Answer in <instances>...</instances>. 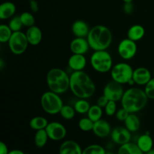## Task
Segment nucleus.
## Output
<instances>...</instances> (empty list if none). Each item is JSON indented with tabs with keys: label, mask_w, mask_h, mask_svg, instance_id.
I'll return each instance as SVG.
<instances>
[{
	"label": "nucleus",
	"mask_w": 154,
	"mask_h": 154,
	"mask_svg": "<svg viewBox=\"0 0 154 154\" xmlns=\"http://www.w3.org/2000/svg\"><path fill=\"white\" fill-rule=\"evenodd\" d=\"M69 90L78 99H88L94 95L96 85L88 74L84 71H78L70 75Z\"/></svg>",
	"instance_id": "nucleus-1"
},
{
	"label": "nucleus",
	"mask_w": 154,
	"mask_h": 154,
	"mask_svg": "<svg viewBox=\"0 0 154 154\" xmlns=\"http://www.w3.org/2000/svg\"><path fill=\"white\" fill-rule=\"evenodd\" d=\"M148 99L144 90L138 87H131L124 92L120 102L122 108L130 114H135L145 108Z\"/></svg>",
	"instance_id": "nucleus-2"
},
{
	"label": "nucleus",
	"mask_w": 154,
	"mask_h": 154,
	"mask_svg": "<svg viewBox=\"0 0 154 154\" xmlns=\"http://www.w3.org/2000/svg\"><path fill=\"white\" fill-rule=\"evenodd\" d=\"M87 41L93 51H105L112 43V33L110 29L103 25H96L90 29Z\"/></svg>",
	"instance_id": "nucleus-3"
},
{
	"label": "nucleus",
	"mask_w": 154,
	"mask_h": 154,
	"mask_svg": "<svg viewBox=\"0 0 154 154\" xmlns=\"http://www.w3.org/2000/svg\"><path fill=\"white\" fill-rule=\"evenodd\" d=\"M46 82L51 91L59 95L63 94L70 87V75L60 68H53L47 73Z\"/></svg>",
	"instance_id": "nucleus-4"
},
{
	"label": "nucleus",
	"mask_w": 154,
	"mask_h": 154,
	"mask_svg": "<svg viewBox=\"0 0 154 154\" xmlns=\"http://www.w3.org/2000/svg\"><path fill=\"white\" fill-rule=\"evenodd\" d=\"M92 68L99 73L105 74L111 72L113 67V59L110 53L105 51H96L90 57Z\"/></svg>",
	"instance_id": "nucleus-5"
},
{
	"label": "nucleus",
	"mask_w": 154,
	"mask_h": 154,
	"mask_svg": "<svg viewBox=\"0 0 154 154\" xmlns=\"http://www.w3.org/2000/svg\"><path fill=\"white\" fill-rule=\"evenodd\" d=\"M63 105V99L60 95L51 90L44 93L41 97V106L42 109L51 115L60 114Z\"/></svg>",
	"instance_id": "nucleus-6"
},
{
	"label": "nucleus",
	"mask_w": 154,
	"mask_h": 154,
	"mask_svg": "<svg viewBox=\"0 0 154 154\" xmlns=\"http://www.w3.org/2000/svg\"><path fill=\"white\" fill-rule=\"evenodd\" d=\"M134 69L126 63H119L113 66L111 70V77L113 81L120 84H129L132 80Z\"/></svg>",
	"instance_id": "nucleus-7"
},
{
	"label": "nucleus",
	"mask_w": 154,
	"mask_h": 154,
	"mask_svg": "<svg viewBox=\"0 0 154 154\" xmlns=\"http://www.w3.org/2000/svg\"><path fill=\"white\" fill-rule=\"evenodd\" d=\"M8 45L12 54L19 56L26 52L29 44L27 40L26 33L19 31L13 32L10 40L8 42Z\"/></svg>",
	"instance_id": "nucleus-8"
},
{
	"label": "nucleus",
	"mask_w": 154,
	"mask_h": 154,
	"mask_svg": "<svg viewBox=\"0 0 154 154\" xmlns=\"http://www.w3.org/2000/svg\"><path fill=\"white\" fill-rule=\"evenodd\" d=\"M138 51L136 42L129 38H124L119 43L117 53L124 60H130L136 55Z\"/></svg>",
	"instance_id": "nucleus-9"
},
{
	"label": "nucleus",
	"mask_w": 154,
	"mask_h": 154,
	"mask_svg": "<svg viewBox=\"0 0 154 154\" xmlns=\"http://www.w3.org/2000/svg\"><path fill=\"white\" fill-rule=\"evenodd\" d=\"M123 84H120L111 80L105 84L103 89V95L106 96L110 101L117 102L121 100L124 93Z\"/></svg>",
	"instance_id": "nucleus-10"
},
{
	"label": "nucleus",
	"mask_w": 154,
	"mask_h": 154,
	"mask_svg": "<svg viewBox=\"0 0 154 154\" xmlns=\"http://www.w3.org/2000/svg\"><path fill=\"white\" fill-rule=\"evenodd\" d=\"M49 139L54 141H59L64 139L67 135V129L63 123L60 122L53 121L48 124L46 129Z\"/></svg>",
	"instance_id": "nucleus-11"
},
{
	"label": "nucleus",
	"mask_w": 154,
	"mask_h": 154,
	"mask_svg": "<svg viewBox=\"0 0 154 154\" xmlns=\"http://www.w3.org/2000/svg\"><path fill=\"white\" fill-rule=\"evenodd\" d=\"M110 136L113 143L121 146L130 142L132 139V132L128 130L125 126H117L112 129Z\"/></svg>",
	"instance_id": "nucleus-12"
},
{
	"label": "nucleus",
	"mask_w": 154,
	"mask_h": 154,
	"mask_svg": "<svg viewBox=\"0 0 154 154\" xmlns=\"http://www.w3.org/2000/svg\"><path fill=\"white\" fill-rule=\"evenodd\" d=\"M69 48H70V51H72V54L84 55L88 52L90 47L87 38L75 37L71 42Z\"/></svg>",
	"instance_id": "nucleus-13"
},
{
	"label": "nucleus",
	"mask_w": 154,
	"mask_h": 154,
	"mask_svg": "<svg viewBox=\"0 0 154 154\" xmlns=\"http://www.w3.org/2000/svg\"><path fill=\"white\" fill-rule=\"evenodd\" d=\"M151 73L147 68L138 67L134 69L132 80L136 85L145 86L151 80Z\"/></svg>",
	"instance_id": "nucleus-14"
},
{
	"label": "nucleus",
	"mask_w": 154,
	"mask_h": 154,
	"mask_svg": "<svg viewBox=\"0 0 154 154\" xmlns=\"http://www.w3.org/2000/svg\"><path fill=\"white\" fill-rule=\"evenodd\" d=\"M111 131H112V129H111V125L107 120L101 119L94 123L93 132L98 138H107L108 135H111Z\"/></svg>",
	"instance_id": "nucleus-15"
},
{
	"label": "nucleus",
	"mask_w": 154,
	"mask_h": 154,
	"mask_svg": "<svg viewBox=\"0 0 154 154\" xmlns=\"http://www.w3.org/2000/svg\"><path fill=\"white\" fill-rule=\"evenodd\" d=\"M87 59L83 54H72L68 60V66L73 72L83 71L87 66Z\"/></svg>",
	"instance_id": "nucleus-16"
},
{
	"label": "nucleus",
	"mask_w": 154,
	"mask_h": 154,
	"mask_svg": "<svg viewBox=\"0 0 154 154\" xmlns=\"http://www.w3.org/2000/svg\"><path fill=\"white\" fill-rule=\"evenodd\" d=\"M83 149L81 145L73 140L63 141L59 149V154H82Z\"/></svg>",
	"instance_id": "nucleus-17"
},
{
	"label": "nucleus",
	"mask_w": 154,
	"mask_h": 154,
	"mask_svg": "<svg viewBox=\"0 0 154 154\" xmlns=\"http://www.w3.org/2000/svg\"><path fill=\"white\" fill-rule=\"evenodd\" d=\"M26 35L29 44L32 46L38 45L42 42V38H43L42 31L41 29L35 25L27 29L26 32Z\"/></svg>",
	"instance_id": "nucleus-18"
},
{
	"label": "nucleus",
	"mask_w": 154,
	"mask_h": 154,
	"mask_svg": "<svg viewBox=\"0 0 154 154\" xmlns=\"http://www.w3.org/2000/svg\"><path fill=\"white\" fill-rule=\"evenodd\" d=\"M90 31L89 25L82 20H77L72 25V32L75 37L87 38Z\"/></svg>",
	"instance_id": "nucleus-19"
},
{
	"label": "nucleus",
	"mask_w": 154,
	"mask_h": 154,
	"mask_svg": "<svg viewBox=\"0 0 154 154\" xmlns=\"http://www.w3.org/2000/svg\"><path fill=\"white\" fill-rule=\"evenodd\" d=\"M16 5L12 2H4L0 5V19L2 20L11 19L14 16Z\"/></svg>",
	"instance_id": "nucleus-20"
},
{
	"label": "nucleus",
	"mask_w": 154,
	"mask_h": 154,
	"mask_svg": "<svg viewBox=\"0 0 154 154\" xmlns=\"http://www.w3.org/2000/svg\"><path fill=\"white\" fill-rule=\"evenodd\" d=\"M137 145L140 148V150L144 153H147L149 150L153 149V140L148 132L141 135L138 138L136 141Z\"/></svg>",
	"instance_id": "nucleus-21"
},
{
	"label": "nucleus",
	"mask_w": 154,
	"mask_h": 154,
	"mask_svg": "<svg viewBox=\"0 0 154 154\" xmlns=\"http://www.w3.org/2000/svg\"><path fill=\"white\" fill-rule=\"evenodd\" d=\"M145 35V29L143 26L135 24L129 29L127 32V38L137 42L141 40Z\"/></svg>",
	"instance_id": "nucleus-22"
},
{
	"label": "nucleus",
	"mask_w": 154,
	"mask_h": 154,
	"mask_svg": "<svg viewBox=\"0 0 154 154\" xmlns=\"http://www.w3.org/2000/svg\"><path fill=\"white\" fill-rule=\"evenodd\" d=\"M124 125L125 127L128 130L133 133V132H136L140 129L141 121H140L139 117L136 114L132 113V114H129L127 118L126 119V120L124 121Z\"/></svg>",
	"instance_id": "nucleus-23"
},
{
	"label": "nucleus",
	"mask_w": 154,
	"mask_h": 154,
	"mask_svg": "<svg viewBox=\"0 0 154 154\" xmlns=\"http://www.w3.org/2000/svg\"><path fill=\"white\" fill-rule=\"evenodd\" d=\"M117 154H144L140 150L136 143L129 142L120 146Z\"/></svg>",
	"instance_id": "nucleus-24"
},
{
	"label": "nucleus",
	"mask_w": 154,
	"mask_h": 154,
	"mask_svg": "<svg viewBox=\"0 0 154 154\" xmlns=\"http://www.w3.org/2000/svg\"><path fill=\"white\" fill-rule=\"evenodd\" d=\"M48 123H49V122L45 117H42V116H37V117H32L30 120L29 127L35 131L45 129Z\"/></svg>",
	"instance_id": "nucleus-25"
},
{
	"label": "nucleus",
	"mask_w": 154,
	"mask_h": 154,
	"mask_svg": "<svg viewBox=\"0 0 154 154\" xmlns=\"http://www.w3.org/2000/svg\"><path fill=\"white\" fill-rule=\"evenodd\" d=\"M48 139H49V137L45 129L36 131L34 136L35 145L38 148H42L46 145Z\"/></svg>",
	"instance_id": "nucleus-26"
},
{
	"label": "nucleus",
	"mask_w": 154,
	"mask_h": 154,
	"mask_svg": "<svg viewBox=\"0 0 154 154\" xmlns=\"http://www.w3.org/2000/svg\"><path fill=\"white\" fill-rule=\"evenodd\" d=\"M87 114V117L95 123L102 119V115H103V108L99 107L96 104L91 105Z\"/></svg>",
	"instance_id": "nucleus-27"
},
{
	"label": "nucleus",
	"mask_w": 154,
	"mask_h": 154,
	"mask_svg": "<svg viewBox=\"0 0 154 154\" xmlns=\"http://www.w3.org/2000/svg\"><path fill=\"white\" fill-rule=\"evenodd\" d=\"M90 106L91 105H90V102L85 99H78L74 104L75 111L80 114H87Z\"/></svg>",
	"instance_id": "nucleus-28"
},
{
	"label": "nucleus",
	"mask_w": 154,
	"mask_h": 154,
	"mask_svg": "<svg viewBox=\"0 0 154 154\" xmlns=\"http://www.w3.org/2000/svg\"><path fill=\"white\" fill-rule=\"evenodd\" d=\"M12 34H13V31L11 29L8 25H6V24L0 25V42L1 43H8Z\"/></svg>",
	"instance_id": "nucleus-29"
},
{
	"label": "nucleus",
	"mask_w": 154,
	"mask_h": 154,
	"mask_svg": "<svg viewBox=\"0 0 154 154\" xmlns=\"http://www.w3.org/2000/svg\"><path fill=\"white\" fill-rule=\"evenodd\" d=\"M107 150L100 144H93L87 146L83 150L82 154H106Z\"/></svg>",
	"instance_id": "nucleus-30"
},
{
	"label": "nucleus",
	"mask_w": 154,
	"mask_h": 154,
	"mask_svg": "<svg viewBox=\"0 0 154 154\" xmlns=\"http://www.w3.org/2000/svg\"><path fill=\"white\" fill-rule=\"evenodd\" d=\"M75 113H76V111H75L74 106L72 107V105H64L62 108L60 114L64 120H71L75 117Z\"/></svg>",
	"instance_id": "nucleus-31"
},
{
	"label": "nucleus",
	"mask_w": 154,
	"mask_h": 154,
	"mask_svg": "<svg viewBox=\"0 0 154 154\" xmlns=\"http://www.w3.org/2000/svg\"><path fill=\"white\" fill-rule=\"evenodd\" d=\"M94 122L90 120L88 117H83L78 122V127L83 132H90L93 131Z\"/></svg>",
	"instance_id": "nucleus-32"
},
{
	"label": "nucleus",
	"mask_w": 154,
	"mask_h": 154,
	"mask_svg": "<svg viewBox=\"0 0 154 154\" xmlns=\"http://www.w3.org/2000/svg\"><path fill=\"white\" fill-rule=\"evenodd\" d=\"M20 19L22 21L23 24L24 26L26 27H31L32 26L35 25V19L34 15L32 13L29 11H25L23 12L20 15Z\"/></svg>",
	"instance_id": "nucleus-33"
},
{
	"label": "nucleus",
	"mask_w": 154,
	"mask_h": 154,
	"mask_svg": "<svg viewBox=\"0 0 154 154\" xmlns=\"http://www.w3.org/2000/svg\"><path fill=\"white\" fill-rule=\"evenodd\" d=\"M8 26L13 31V32L21 31L23 26H24L22 21H21L20 15H16V16H14L13 17L11 18L8 23Z\"/></svg>",
	"instance_id": "nucleus-34"
},
{
	"label": "nucleus",
	"mask_w": 154,
	"mask_h": 154,
	"mask_svg": "<svg viewBox=\"0 0 154 154\" xmlns=\"http://www.w3.org/2000/svg\"><path fill=\"white\" fill-rule=\"evenodd\" d=\"M105 113L108 117H112L115 115L117 112V102L114 101H110L108 102L106 106L105 107Z\"/></svg>",
	"instance_id": "nucleus-35"
},
{
	"label": "nucleus",
	"mask_w": 154,
	"mask_h": 154,
	"mask_svg": "<svg viewBox=\"0 0 154 154\" xmlns=\"http://www.w3.org/2000/svg\"><path fill=\"white\" fill-rule=\"evenodd\" d=\"M144 90L149 99H154V77L144 86Z\"/></svg>",
	"instance_id": "nucleus-36"
},
{
	"label": "nucleus",
	"mask_w": 154,
	"mask_h": 154,
	"mask_svg": "<svg viewBox=\"0 0 154 154\" xmlns=\"http://www.w3.org/2000/svg\"><path fill=\"white\" fill-rule=\"evenodd\" d=\"M129 114H130V113H129V111H126L125 108H121L120 109L117 110V112H116L115 117L118 121L124 122L125 120H126V119L128 117V116L129 115Z\"/></svg>",
	"instance_id": "nucleus-37"
},
{
	"label": "nucleus",
	"mask_w": 154,
	"mask_h": 154,
	"mask_svg": "<svg viewBox=\"0 0 154 154\" xmlns=\"http://www.w3.org/2000/svg\"><path fill=\"white\" fill-rule=\"evenodd\" d=\"M109 102V99L106 97L105 96L102 95V96H99L97 99V102H96V105H99V107L102 108H105V107L106 106V105L108 104V102Z\"/></svg>",
	"instance_id": "nucleus-38"
},
{
	"label": "nucleus",
	"mask_w": 154,
	"mask_h": 154,
	"mask_svg": "<svg viewBox=\"0 0 154 154\" xmlns=\"http://www.w3.org/2000/svg\"><path fill=\"white\" fill-rule=\"evenodd\" d=\"M123 12L126 14H131L134 11V5L132 2H124L123 5Z\"/></svg>",
	"instance_id": "nucleus-39"
},
{
	"label": "nucleus",
	"mask_w": 154,
	"mask_h": 154,
	"mask_svg": "<svg viewBox=\"0 0 154 154\" xmlns=\"http://www.w3.org/2000/svg\"><path fill=\"white\" fill-rule=\"evenodd\" d=\"M29 5L32 13H37L39 11L38 3L36 0H29Z\"/></svg>",
	"instance_id": "nucleus-40"
},
{
	"label": "nucleus",
	"mask_w": 154,
	"mask_h": 154,
	"mask_svg": "<svg viewBox=\"0 0 154 154\" xmlns=\"http://www.w3.org/2000/svg\"><path fill=\"white\" fill-rule=\"evenodd\" d=\"M10 150H8L7 144L3 141L0 142V154H8Z\"/></svg>",
	"instance_id": "nucleus-41"
},
{
	"label": "nucleus",
	"mask_w": 154,
	"mask_h": 154,
	"mask_svg": "<svg viewBox=\"0 0 154 154\" xmlns=\"http://www.w3.org/2000/svg\"><path fill=\"white\" fill-rule=\"evenodd\" d=\"M8 154H26V153L21 150H18V149H14V150H10Z\"/></svg>",
	"instance_id": "nucleus-42"
},
{
	"label": "nucleus",
	"mask_w": 154,
	"mask_h": 154,
	"mask_svg": "<svg viewBox=\"0 0 154 154\" xmlns=\"http://www.w3.org/2000/svg\"><path fill=\"white\" fill-rule=\"evenodd\" d=\"M5 67V62L2 59H0V69L2 70Z\"/></svg>",
	"instance_id": "nucleus-43"
},
{
	"label": "nucleus",
	"mask_w": 154,
	"mask_h": 154,
	"mask_svg": "<svg viewBox=\"0 0 154 154\" xmlns=\"http://www.w3.org/2000/svg\"><path fill=\"white\" fill-rule=\"evenodd\" d=\"M144 154H154V148L151 149V150H149L148 152H147V153H145Z\"/></svg>",
	"instance_id": "nucleus-44"
},
{
	"label": "nucleus",
	"mask_w": 154,
	"mask_h": 154,
	"mask_svg": "<svg viewBox=\"0 0 154 154\" xmlns=\"http://www.w3.org/2000/svg\"><path fill=\"white\" fill-rule=\"evenodd\" d=\"M123 2H132L134 0H122Z\"/></svg>",
	"instance_id": "nucleus-45"
},
{
	"label": "nucleus",
	"mask_w": 154,
	"mask_h": 154,
	"mask_svg": "<svg viewBox=\"0 0 154 154\" xmlns=\"http://www.w3.org/2000/svg\"><path fill=\"white\" fill-rule=\"evenodd\" d=\"M106 154H117V153H114V152L110 151V150H108V151L106 152Z\"/></svg>",
	"instance_id": "nucleus-46"
},
{
	"label": "nucleus",
	"mask_w": 154,
	"mask_h": 154,
	"mask_svg": "<svg viewBox=\"0 0 154 154\" xmlns=\"http://www.w3.org/2000/svg\"><path fill=\"white\" fill-rule=\"evenodd\" d=\"M153 77H154V68H153Z\"/></svg>",
	"instance_id": "nucleus-47"
}]
</instances>
